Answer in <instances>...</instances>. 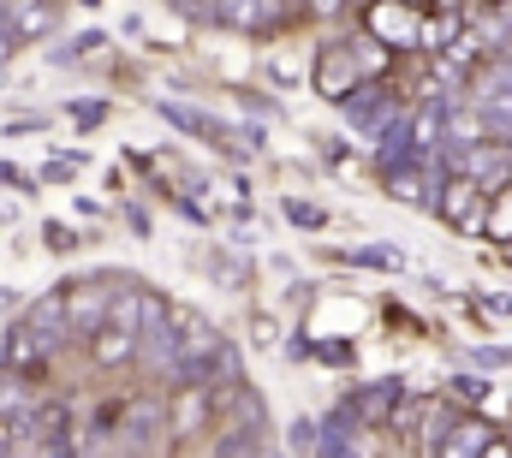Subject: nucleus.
Instances as JSON below:
<instances>
[{
	"label": "nucleus",
	"instance_id": "1",
	"mask_svg": "<svg viewBox=\"0 0 512 458\" xmlns=\"http://www.w3.org/2000/svg\"><path fill=\"white\" fill-rule=\"evenodd\" d=\"M489 197H495V191H489L477 173H453L447 191L435 197V209L447 215V227L453 232H483L489 227Z\"/></svg>",
	"mask_w": 512,
	"mask_h": 458
},
{
	"label": "nucleus",
	"instance_id": "2",
	"mask_svg": "<svg viewBox=\"0 0 512 458\" xmlns=\"http://www.w3.org/2000/svg\"><path fill=\"white\" fill-rule=\"evenodd\" d=\"M423 12L411 6V0H370L364 6V30L387 42V48H423Z\"/></svg>",
	"mask_w": 512,
	"mask_h": 458
},
{
	"label": "nucleus",
	"instance_id": "3",
	"mask_svg": "<svg viewBox=\"0 0 512 458\" xmlns=\"http://www.w3.org/2000/svg\"><path fill=\"white\" fill-rule=\"evenodd\" d=\"M114 298H120L114 280H78V286H66V334L90 340V334L114 316Z\"/></svg>",
	"mask_w": 512,
	"mask_h": 458
},
{
	"label": "nucleus",
	"instance_id": "4",
	"mask_svg": "<svg viewBox=\"0 0 512 458\" xmlns=\"http://www.w3.org/2000/svg\"><path fill=\"white\" fill-rule=\"evenodd\" d=\"M316 90H322L328 102H352V96L364 90V60H358L352 42H328V48L316 54Z\"/></svg>",
	"mask_w": 512,
	"mask_h": 458
},
{
	"label": "nucleus",
	"instance_id": "5",
	"mask_svg": "<svg viewBox=\"0 0 512 458\" xmlns=\"http://www.w3.org/2000/svg\"><path fill=\"white\" fill-rule=\"evenodd\" d=\"M209 417H215V387H209V381H197V375H191V381H179V387H173V399H167V423H173V435H179V441H191Z\"/></svg>",
	"mask_w": 512,
	"mask_h": 458
},
{
	"label": "nucleus",
	"instance_id": "6",
	"mask_svg": "<svg viewBox=\"0 0 512 458\" xmlns=\"http://www.w3.org/2000/svg\"><path fill=\"white\" fill-rule=\"evenodd\" d=\"M441 453H447V458H459V453L512 458V441H507V435H495V423H489V417H453V423H447V435H441Z\"/></svg>",
	"mask_w": 512,
	"mask_h": 458
},
{
	"label": "nucleus",
	"instance_id": "7",
	"mask_svg": "<svg viewBox=\"0 0 512 458\" xmlns=\"http://www.w3.org/2000/svg\"><path fill=\"white\" fill-rule=\"evenodd\" d=\"M18 447H72V411H60V405H30L18 423Z\"/></svg>",
	"mask_w": 512,
	"mask_h": 458
},
{
	"label": "nucleus",
	"instance_id": "8",
	"mask_svg": "<svg viewBox=\"0 0 512 458\" xmlns=\"http://www.w3.org/2000/svg\"><path fill=\"white\" fill-rule=\"evenodd\" d=\"M84 345H90V357H96L102 369H126L131 357L143 351V328H131V322H120V316H108Z\"/></svg>",
	"mask_w": 512,
	"mask_h": 458
},
{
	"label": "nucleus",
	"instance_id": "9",
	"mask_svg": "<svg viewBox=\"0 0 512 458\" xmlns=\"http://www.w3.org/2000/svg\"><path fill=\"white\" fill-rule=\"evenodd\" d=\"M173 423H167V405H155V399H137L120 411V423H114V435H120V447H161V435H167Z\"/></svg>",
	"mask_w": 512,
	"mask_h": 458
},
{
	"label": "nucleus",
	"instance_id": "10",
	"mask_svg": "<svg viewBox=\"0 0 512 458\" xmlns=\"http://www.w3.org/2000/svg\"><path fill=\"white\" fill-rule=\"evenodd\" d=\"M459 173H477V179L495 191V185H507V179H512V149H495L489 137H477V143H465Z\"/></svg>",
	"mask_w": 512,
	"mask_h": 458
},
{
	"label": "nucleus",
	"instance_id": "11",
	"mask_svg": "<svg viewBox=\"0 0 512 458\" xmlns=\"http://www.w3.org/2000/svg\"><path fill=\"white\" fill-rule=\"evenodd\" d=\"M0 18L12 24V36H42L48 30V0H0Z\"/></svg>",
	"mask_w": 512,
	"mask_h": 458
},
{
	"label": "nucleus",
	"instance_id": "12",
	"mask_svg": "<svg viewBox=\"0 0 512 458\" xmlns=\"http://www.w3.org/2000/svg\"><path fill=\"white\" fill-rule=\"evenodd\" d=\"M215 24H227V30H262L268 24V0H215Z\"/></svg>",
	"mask_w": 512,
	"mask_h": 458
},
{
	"label": "nucleus",
	"instance_id": "13",
	"mask_svg": "<svg viewBox=\"0 0 512 458\" xmlns=\"http://www.w3.org/2000/svg\"><path fill=\"white\" fill-rule=\"evenodd\" d=\"M489 238H501V244H507L512 238V179L507 185H495V197H489Z\"/></svg>",
	"mask_w": 512,
	"mask_h": 458
},
{
	"label": "nucleus",
	"instance_id": "14",
	"mask_svg": "<svg viewBox=\"0 0 512 458\" xmlns=\"http://www.w3.org/2000/svg\"><path fill=\"white\" fill-rule=\"evenodd\" d=\"M387 191H393V197H405V203H429L423 173H393V179H387Z\"/></svg>",
	"mask_w": 512,
	"mask_h": 458
},
{
	"label": "nucleus",
	"instance_id": "15",
	"mask_svg": "<svg viewBox=\"0 0 512 458\" xmlns=\"http://www.w3.org/2000/svg\"><path fill=\"white\" fill-rule=\"evenodd\" d=\"M399 399V387H370L364 399H358V411H364V423H382V411Z\"/></svg>",
	"mask_w": 512,
	"mask_h": 458
},
{
	"label": "nucleus",
	"instance_id": "16",
	"mask_svg": "<svg viewBox=\"0 0 512 458\" xmlns=\"http://www.w3.org/2000/svg\"><path fill=\"white\" fill-rule=\"evenodd\" d=\"M179 12H191V18H215V0H173Z\"/></svg>",
	"mask_w": 512,
	"mask_h": 458
},
{
	"label": "nucleus",
	"instance_id": "17",
	"mask_svg": "<svg viewBox=\"0 0 512 458\" xmlns=\"http://www.w3.org/2000/svg\"><path fill=\"white\" fill-rule=\"evenodd\" d=\"M340 6H346V0H310V12H316V18H334Z\"/></svg>",
	"mask_w": 512,
	"mask_h": 458
},
{
	"label": "nucleus",
	"instance_id": "18",
	"mask_svg": "<svg viewBox=\"0 0 512 458\" xmlns=\"http://www.w3.org/2000/svg\"><path fill=\"white\" fill-rule=\"evenodd\" d=\"M286 12H310V0H286Z\"/></svg>",
	"mask_w": 512,
	"mask_h": 458
}]
</instances>
